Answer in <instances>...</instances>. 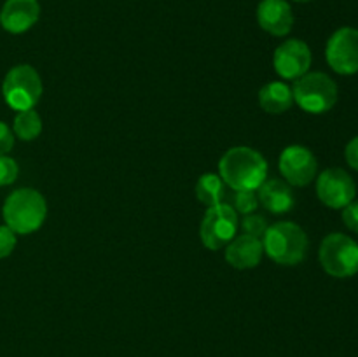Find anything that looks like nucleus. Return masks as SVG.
<instances>
[{
	"mask_svg": "<svg viewBox=\"0 0 358 357\" xmlns=\"http://www.w3.org/2000/svg\"><path fill=\"white\" fill-rule=\"evenodd\" d=\"M345 158L346 161H348L350 167L358 172V136H355V139H352L348 142V146H346L345 149Z\"/></svg>",
	"mask_w": 358,
	"mask_h": 357,
	"instance_id": "obj_25",
	"label": "nucleus"
},
{
	"mask_svg": "<svg viewBox=\"0 0 358 357\" xmlns=\"http://www.w3.org/2000/svg\"><path fill=\"white\" fill-rule=\"evenodd\" d=\"M2 214L6 226H9L14 233L30 234L44 224L48 205L37 189L23 188L7 196Z\"/></svg>",
	"mask_w": 358,
	"mask_h": 357,
	"instance_id": "obj_2",
	"label": "nucleus"
},
{
	"mask_svg": "<svg viewBox=\"0 0 358 357\" xmlns=\"http://www.w3.org/2000/svg\"><path fill=\"white\" fill-rule=\"evenodd\" d=\"M16 241V233L9 226H0V259L13 254Z\"/></svg>",
	"mask_w": 358,
	"mask_h": 357,
	"instance_id": "obj_22",
	"label": "nucleus"
},
{
	"mask_svg": "<svg viewBox=\"0 0 358 357\" xmlns=\"http://www.w3.org/2000/svg\"><path fill=\"white\" fill-rule=\"evenodd\" d=\"M20 168L17 163L9 156H0V186L13 184L17 178Z\"/></svg>",
	"mask_w": 358,
	"mask_h": 357,
	"instance_id": "obj_21",
	"label": "nucleus"
},
{
	"mask_svg": "<svg viewBox=\"0 0 358 357\" xmlns=\"http://www.w3.org/2000/svg\"><path fill=\"white\" fill-rule=\"evenodd\" d=\"M268 220L262 216H255V214H248V216L243 217L241 220V230H243L245 234H250V237L259 238L262 240V237L268 231Z\"/></svg>",
	"mask_w": 358,
	"mask_h": 357,
	"instance_id": "obj_20",
	"label": "nucleus"
},
{
	"mask_svg": "<svg viewBox=\"0 0 358 357\" xmlns=\"http://www.w3.org/2000/svg\"><path fill=\"white\" fill-rule=\"evenodd\" d=\"M238 224V212L227 203L208 206L199 227L203 245L210 251L224 248L236 234Z\"/></svg>",
	"mask_w": 358,
	"mask_h": 357,
	"instance_id": "obj_7",
	"label": "nucleus"
},
{
	"mask_svg": "<svg viewBox=\"0 0 358 357\" xmlns=\"http://www.w3.org/2000/svg\"><path fill=\"white\" fill-rule=\"evenodd\" d=\"M294 2H311V0H294Z\"/></svg>",
	"mask_w": 358,
	"mask_h": 357,
	"instance_id": "obj_26",
	"label": "nucleus"
},
{
	"mask_svg": "<svg viewBox=\"0 0 358 357\" xmlns=\"http://www.w3.org/2000/svg\"><path fill=\"white\" fill-rule=\"evenodd\" d=\"M14 146V133L6 122L0 121V156H6Z\"/></svg>",
	"mask_w": 358,
	"mask_h": 357,
	"instance_id": "obj_24",
	"label": "nucleus"
},
{
	"mask_svg": "<svg viewBox=\"0 0 358 357\" xmlns=\"http://www.w3.org/2000/svg\"><path fill=\"white\" fill-rule=\"evenodd\" d=\"M280 174L287 184L303 188L317 177L318 163L315 154L304 146H289L280 154Z\"/></svg>",
	"mask_w": 358,
	"mask_h": 357,
	"instance_id": "obj_10",
	"label": "nucleus"
},
{
	"mask_svg": "<svg viewBox=\"0 0 358 357\" xmlns=\"http://www.w3.org/2000/svg\"><path fill=\"white\" fill-rule=\"evenodd\" d=\"M2 94L14 111L34 108L41 100L42 80L37 70L30 65H16L7 72L2 84Z\"/></svg>",
	"mask_w": 358,
	"mask_h": 357,
	"instance_id": "obj_6",
	"label": "nucleus"
},
{
	"mask_svg": "<svg viewBox=\"0 0 358 357\" xmlns=\"http://www.w3.org/2000/svg\"><path fill=\"white\" fill-rule=\"evenodd\" d=\"M219 172L224 184L233 188L234 191H243V189L257 191L259 186L268 178V161L252 147H231L220 158Z\"/></svg>",
	"mask_w": 358,
	"mask_h": 357,
	"instance_id": "obj_1",
	"label": "nucleus"
},
{
	"mask_svg": "<svg viewBox=\"0 0 358 357\" xmlns=\"http://www.w3.org/2000/svg\"><path fill=\"white\" fill-rule=\"evenodd\" d=\"M196 196L206 206H213L222 203L226 196V184L217 174H203L196 184Z\"/></svg>",
	"mask_w": 358,
	"mask_h": 357,
	"instance_id": "obj_17",
	"label": "nucleus"
},
{
	"mask_svg": "<svg viewBox=\"0 0 358 357\" xmlns=\"http://www.w3.org/2000/svg\"><path fill=\"white\" fill-rule=\"evenodd\" d=\"M41 16L38 0H7L0 10V24L9 34H24Z\"/></svg>",
	"mask_w": 358,
	"mask_h": 357,
	"instance_id": "obj_12",
	"label": "nucleus"
},
{
	"mask_svg": "<svg viewBox=\"0 0 358 357\" xmlns=\"http://www.w3.org/2000/svg\"><path fill=\"white\" fill-rule=\"evenodd\" d=\"M257 21L268 34L285 37L294 27L292 7L287 0H262L257 7Z\"/></svg>",
	"mask_w": 358,
	"mask_h": 357,
	"instance_id": "obj_13",
	"label": "nucleus"
},
{
	"mask_svg": "<svg viewBox=\"0 0 358 357\" xmlns=\"http://www.w3.org/2000/svg\"><path fill=\"white\" fill-rule=\"evenodd\" d=\"M257 196L262 206L273 214L289 212L296 203L290 186L280 178H266L257 188Z\"/></svg>",
	"mask_w": 358,
	"mask_h": 357,
	"instance_id": "obj_15",
	"label": "nucleus"
},
{
	"mask_svg": "<svg viewBox=\"0 0 358 357\" xmlns=\"http://www.w3.org/2000/svg\"><path fill=\"white\" fill-rule=\"evenodd\" d=\"M13 132L17 139L21 140H35L42 132V119L37 111L28 108V111H20L14 118Z\"/></svg>",
	"mask_w": 358,
	"mask_h": 357,
	"instance_id": "obj_18",
	"label": "nucleus"
},
{
	"mask_svg": "<svg viewBox=\"0 0 358 357\" xmlns=\"http://www.w3.org/2000/svg\"><path fill=\"white\" fill-rule=\"evenodd\" d=\"M308 245L310 241L303 227L290 220L273 224L262 237V247L266 254L283 266L299 265L306 258Z\"/></svg>",
	"mask_w": 358,
	"mask_h": 357,
	"instance_id": "obj_3",
	"label": "nucleus"
},
{
	"mask_svg": "<svg viewBox=\"0 0 358 357\" xmlns=\"http://www.w3.org/2000/svg\"><path fill=\"white\" fill-rule=\"evenodd\" d=\"M343 223L350 231L358 233V202L355 200L343 209Z\"/></svg>",
	"mask_w": 358,
	"mask_h": 357,
	"instance_id": "obj_23",
	"label": "nucleus"
},
{
	"mask_svg": "<svg viewBox=\"0 0 358 357\" xmlns=\"http://www.w3.org/2000/svg\"><path fill=\"white\" fill-rule=\"evenodd\" d=\"M294 104L292 88L285 83H268L266 86L261 88L259 91V105L262 111L269 112V114H282L287 112Z\"/></svg>",
	"mask_w": 358,
	"mask_h": 357,
	"instance_id": "obj_16",
	"label": "nucleus"
},
{
	"mask_svg": "<svg viewBox=\"0 0 358 357\" xmlns=\"http://www.w3.org/2000/svg\"><path fill=\"white\" fill-rule=\"evenodd\" d=\"M262 254V240L250 234H240L226 245V261L238 270L255 268L261 262Z\"/></svg>",
	"mask_w": 358,
	"mask_h": 357,
	"instance_id": "obj_14",
	"label": "nucleus"
},
{
	"mask_svg": "<svg viewBox=\"0 0 358 357\" xmlns=\"http://www.w3.org/2000/svg\"><path fill=\"white\" fill-rule=\"evenodd\" d=\"M294 102L310 114L329 112L338 102V84L324 72L304 74L292 88Z\"/></svg>",
	"mask_w": 358,
	"mask_h": 357,
	"instance_id": "obj_4",
	"label": "nucleus"
},
{
	"mask_svg": "<svg viewBox=\"0 0 358 357\" xmlns=\"http://www.w3.org/2000/svg\"><path fill=\"white\" fill-rule=\"evenodd\" d=\"M329 66L341 76L358 72V30L343 27L331 35L325 48Z\"/></svg>",
	"mask_w": 358,
	"mask_h": 357,
	"instance_id": "obj_8",
	"label": "nucleus"
},
{
	"mask_svg": "<svg viewBox=\"0 0 358 357\" xmlns=\"http://www.w3.org/2000/svg\"><path fill=\"white\" fill-rule=\"evenodd\" d=\"M257 206H259L257 192L252 191V189L236 191V195H234V206H233L236 212L243 214V216H248V214H254Z\"/></svg>",
	"mask_w": 358,
	"mask_h": 357,
	"instance_id": "obj_19",
	"label": "nucleus"
},
{
	"mask_svg": "<svg viewBox=\"0 0 358 357\" xmlns=\"http://www.w3.org/2000/svg\"><path fill=\"white\" fill-rule=\"evenodd\" d=\"M318 258L322 268L336 279H348L358 273V244L348 234H327L322 240Z\"/></svg>",
	"mask_w": 358,
	"mask_h": 357,
	"instance_id": "obj_5",
	"label": "nucleus"
},
{
	"mask_svg": "<svg viewBox=\"0 0 358 357\" xmlns=\"http://www.w3.org/2000/svg\"><path fill=\"white\" fill-rule=\"evenodd\" d=\"M273 66L283 79H299L304 74H308L311 66L310 46L299 38H289L275 49Z\"/></svg>",
	"mask_w": 358,
	"mask_h": 357,
	"instance_id": "obj_11",
	"label": "nucleus"
},
{
	"mask_svg": "<svg viewBox=\"0 0 358 357\" xmlns=\"http://www.w3.org/2000/svg\"><path fill=\"white\" fill-rule=\"evenodd\" d=\"M317 195L329 209H345L355 200L357 188L352 175L343 168H327L318 175Z\"/></svg>",
	"mask_w": 358,
	"mask_h": 357,
	"instance_id": "obj_9",
	"label": "nucleus"
}]
</instances>
